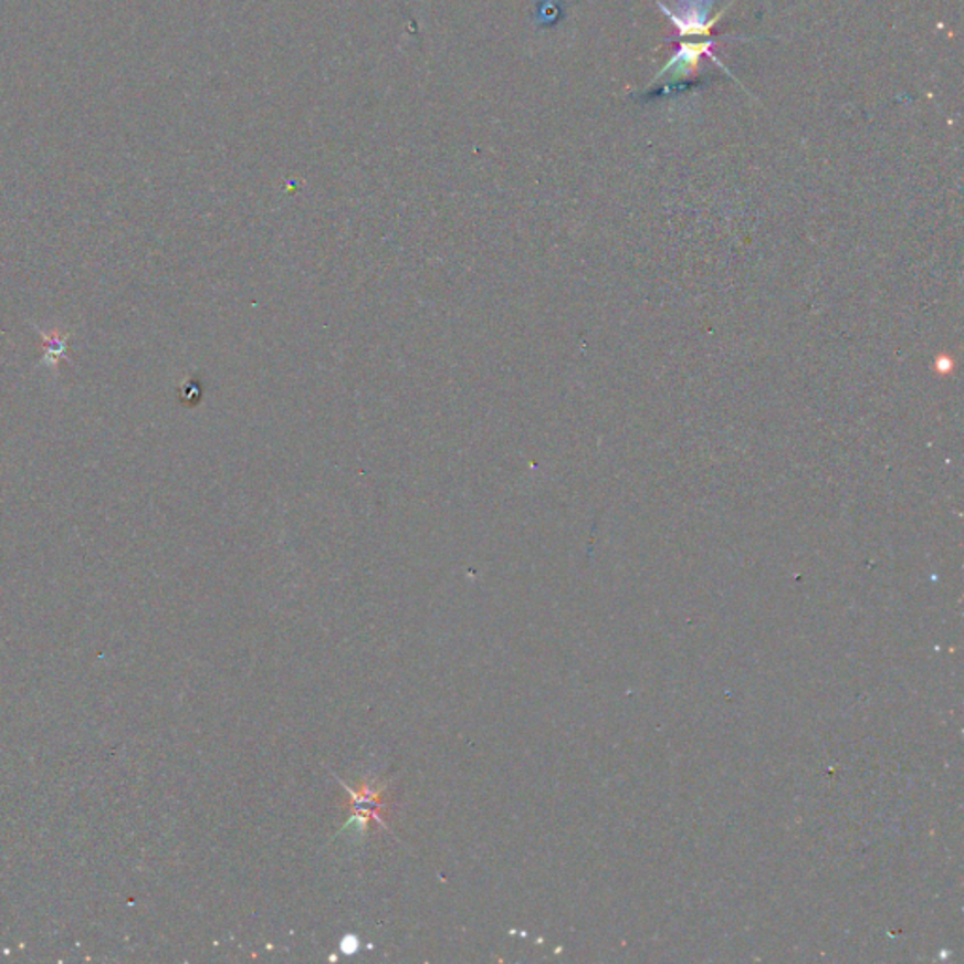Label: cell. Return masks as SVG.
I'll return each instance as SVG.
<instances>
[{"label": "cell", "instance_id": "6da1fadb", "mask_svg": "<svg viewBox=\"0 0 964 964\" xmlns=\"http://www.w3.org/2000/svg\"><path fill=\"white\" fill-rule=\"evenodd\" d=\"M42 355L44 360L50 364H59L66 358V349H69V332H42Z\"/></svg>", "mask_w": 964, "mask_h": 964}]
</instances>
